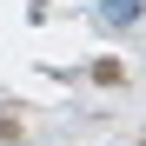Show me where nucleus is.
I'll list each match as a JSON object with an SVG mask.
<instances>
[{"instance_id":"nucleus-1","label":"nucleus","mask_w":146,"mask_h":146,"mask_svg":"<svg viewBox=\"0 0 146 146\" xmlns=\"http://www.w3.org/2000/svg\"><path fill=\"white\" fill-rule=\"evenodd\" d=\"M93 27H106V33H133V27H139V0H100V7H93Z\"/></svg>"}]
</instances>
